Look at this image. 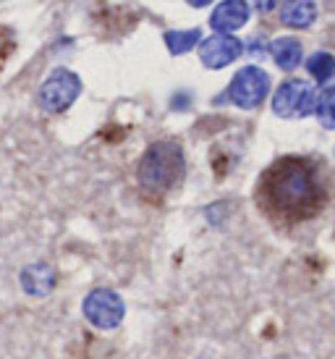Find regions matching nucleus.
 Masks as SVG:
<instances>
[{
    "label": "nucleus",
    "mask_w": 335,
    "mask_h": 359,
    "mask_svg": "<svg viewBox=\"0 0 335 359\" xmlns=\"http://www.w3.org/2000/svg\"><path fill=\"white\" fill-rule=\"evenodd\" d=\"M273 110L280 118H301L317 110L315 90L301 79H288L278 87L273 97Z\"/></svg>",
    "instance_id": "5"
},
{
    "label": "nucleus",
    "mask_w": 335,
    "mask_h": 359,
    "mask_svg": "<svg viewBox=\"0 0 335 359\" xmlns=\"http://www.w3.org/2000/svg\"><path fill=\"white\" fill-rule=\"evenodd\" d=\"M210 3H212V0H189V6H194V8H205Z\"/></svg>",
    "instance_id": "16"
},
{
    "label": "nucleus",
    "mask_w": 335,
    "mask_h": 359,
    "mask_svg": "<svg viewBox=\"0 0 335 359\" xmlns=\"http://www.w3.org/2000/svg\"><path fill=\"white\" fill-rule=\"evenodd\" d=\"M317 118L325 129H335V84L317 97Z\"/></svg>",
    "instance_id": "13"
},
{
    "label": "nucleus",
    "mask_w": 335,
    "mask_h": 359,
    "mask_svg": "<svg viewBox=\"0 0 335 359\" xmlns=\"http://www.w3.org/2000/svg\"><path fill=\"white\" fill-rule=\"evenodd\" d=\"M267 92H270V76L257 66H247V69L236 71V76L228 84L231 102L244 110L257 108L267 97Z\"/></svg>",
    "instance_id": "6"
},
{
    "label": "nucleus",
    "mask_w": 335,
    "mask_h": 359,
    "mask_svg": "<svg viewBox=\"0 0 335 359\" xmlns=\"http://www.w3.org/2000/svg\"><path fill=\"white\" fill-rule=\"evenodd\" d=\"M249 3L247 0H223L212 16H210V27L217 32V34H231V32L241 29L249 21Z\"/></svg>",
    "instance_id": "8"
},
{
    "label": "nucleus",
    "mask_w": 335,
    "mask_h": 359,
    "mask_svg": "<svg viewBox=\"0 0 335 359\" xmlns=\"http://www.w3.org/2000/svg\"><path fill=\"white\" fill-rule=\"evenodd\" d=\"M270 55H273L278 69L294 71L301 63L304 53H301V42L299 40H294V37H280V40H275L270 45Z\"/></svg>",
    "instance_id": "11"
},
{
    "label": "nucleus",
    "mask_w": 335,
    "mask_h": 359,
    "mask_svg": "<svg viewBox=\"0 0 335 359\" xmlns=\"http://www.w3.org/2000/svg\"><path fill=\"white\" fill-rule=\"evenodd\" d=\"M244 45L233 34H212L210 40L199 45V60L207 69H226L241 55Z\"/></svg>",
    "instance_id": "7"
},
{
    "label": "nucleus",
    "mask_w": 335,
    "mask_h": 359,
    "mask_svg": "<svg viewBox=\"0 0 335 359\" xmlns=\"http://www.w3.org/2000/svg\"><path fill=\"white\" fill-rule=\"evenodd\" d=\"M306 69L317 81H327L335 74V58L330 53H315L312 58L306 60Z\"/></svg>",
    "instance_id": "14"
},
{
    "label": "nucleus",
    "mask_w": 335,
    "mask_h": 359,
    "mask_svg": "<svg viewBox=\"0 0 335 359\" xmlns=\"http://www.w3.org/2000/svg\"><path fill=\"white\" fill-rule=\"evenodd\" d=\"M79 95H81L79 76L69 69H55L48 79L42 81L40 92H37V102L48 113H63V110H69L76 102Z\"/></svg>",
    "instance_id": "3"
},
{
    "label": "nucleus",
    "mask_w": 335,
    "mask_h": 359,
    "mask_svg": "<svg viewBox=\"0 0 335 359\" xmlns=\"http://www.w3.org/2000/svg\"><path fill=\"white\" fill-rule=\"evenodd\" d=\"M21 289L32 294V297H42V294H48L53 286H55V273L50 265L45 262H34L29 268H24L21 273Z\"/></svg>",
    "instance_id": "10"
},
{
    "label": "nucleus",
    "mask_w": 335,
    "mask_h": 359,
    "mask_svg": "<svg viewBox=\"0 0 335 359\" xmlns=\"http://www.w3.org/2000/svg\"><path fill=\"white\" fill-rule=\"evenodd\" d=\"M317 19L315 0H283L280 6V21L294 29H306Z\"/></svg>",
    "instance_id": "9"
},
{
    "label": "nucleus",
    "mask_w": 335,
    "mask_h": 359,
    "mask_svg": "<svg viewBox=\"0 0 335 359\" xmlns=\"http://www.w3.org/2000/svg\"><path fill=\"white\" fill-rule=\"evenodd\" d=\"M199 37H202V32L199 29L165 32V48H168V53H173V55H184V53H189L191 48H197Z\"/></svg>",
    "instance_id": "12"
},
{
    "label": "nucleus",
    "mask_w": 335,
    "mask_h": 359,
    "mask_svg": "<svg viewBox=\"0 0 335 359\" xmlns=\"http://www.w3.org/2000/svg\"><path fill=\"white\" fill-rule=\"evenodd\" d=\"M184 170H186V160H184L181 144L168 140L155 142V144H149L142 160H139L137 184L144 197L160 200L170 189H176L178 181L184 179Z\"/></svg>",
    "instance_id": "2"
},
{
    "label": "nucleus",
    "mask_w": 335,
    "mask_h": 359,
    "mask_svg": "<svg viewBox=\"0 0 335 359\" xmlns=\"http://www.w3.org/2000/svg\"><path fill=\"white\" fill-rule=\"evenodd\" d=\"M257 11H262V13H267V11H273L278 6V0H254Z\"/></svg>",
    "instance_id": "15"
},
{
    "label": "nucleus",
    "mask_w": 335,
    "mask_h": 359,
    "mask_svg": "<svg viewBox=\"0 0 335 359\" xmlns=\"http://www.w3.org/2000/svg\"><path fill=\"white\" fill-rule=\"evenodd\" d=\"M81 312H84L89 325H95L100 330H113L121 325L126 307H123V299L113 289H95L84 297Z\"/></svg>",
    "instance_id": "4"
},
{
    "label": "nucleus",
    "mask_w": 335,
    "mask_h": 359,
    "mask_svg": "<svg viewBox=\"0 0 335 359\" xmlns=\"http://www.w3.org/2000/svg\"><path fill=\"white\" fill-rule=\"evenodd\" d=\"M325 200L315 168L299 158L278 160L259 181V205L283 220L312 218Z\"/></svg>",
    "instance_id": "1"
}]
</instances>
